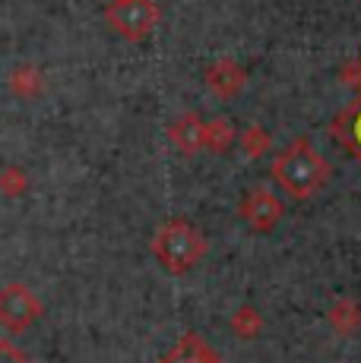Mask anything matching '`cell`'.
Returning a JSON list of instances; mask_svg holds the SVG:
<instances>
[{"mask_svg":"<svg viewBox=\"0 0 361 363\" xmlns=\"http://www.w3.org/2000/svg\"><path fill=\"white\" fill-rule=\"evenodd\" d=\"M158 363H222V357L212 351V345H206V341L200 338L197 332H187L162 354Z\"/></svg>","mask_w":361,"mask_h":363,"instance_id":"cell-8","label":"cell"},{"mask_svg":"<svg viewBox=\"0 0 361 363\" xmlns=\"http://www.w3.org/2000/svg\"><path fill=\"white\" fill-rule=\"evenodd\" d=\"M38 86H41V76H38V69L36 67H19V69H13V92H19V95H36L38 92Z\"/></svg>","mask_w":361,"mask_h":363,"instance_id":"cell-14","label":"cell"},{"mask_svg":"<svg viewBox=\"0 0 361 363\" xmlns=\"http://www.w3.org/2000/svg\"><path fill=\"white\" fill-rule=\"evenodd\" d=\"M266 149H273V136H269V130H263L260 123H251V127L241 133V152H244L247 158H260Z\"/></svg>","mask_w":361,"mask_h":363,"instance_id":"cell-13","label":"cell"},{"mask_svg":"<svg viewBox=\"0 0 361 363\" xmlns=\"http://www.w3.org/2000/svg\"><path fill=\"white\" fill-rule=\"evenodd\" d=\"M152 256L168 275H187L206 256V237L187 218H171L152 237Z\"/></svg>","mask_w":361,"mask_h":363,"instance_id":"cell-2","label":"cell"},{"mask_svg":"<svg viewBox=\"0 0 361 363\" xmlns=\"http://www.w3.org/2000/svg\"><path fill=\"white\" fill-rule=\"evenodd\" d=\"M206 86H210L212 95H219L222 101L235 99L238 92H244L247 86V69L232 57H222L216 60L210 69H206Z\"/></svg>","mask_w":361,"mask_h":363,"instance_id":"cell-6","label":"cell"},{"mask_svg":"<svg viewBox=\"0 0 361 363\" xmlns=\"http://www.w3.org/2000/svg\"><path fill=\"white\" fill-rule=\"evenodd\" d=\"M269 174H273L276 186H279L286 196L311 199L330 184L333 171H330V162L314 149V143L304 139V136H298V139H291L279 155H276Z\"/></svg>","mask_w":361,"mask_h":363,"instance_id":"cell-1","label":"cell"},{"mask_svg":"<svg viewBox=\"0 0 361 363\" xmlns=\"http://www.w3.org/2000/svg\"><path fill=\"white\" fill-rule=\"evenodd\" d=\"M238 212H241V218L247 221L251 231L269 234L282 218V199L276 196L273 190H266V186H254V190L241 199Z\"/></svg>","mask_w":361,"mask_h":363,"instance_id":"cell-5","label":"cell"},{"mask_svg":"<svg viewBox=\"0 0 361 363\" xmlns=\"http://www.w3.org/2000/svg\"><path fill=\"white\" fill-rule=\"evenodd\" d=\"M330 136L336 139V143H343L345 149H349V155H355L361 162V95H358L355 104H349V108L343 111V114L333 117Z\"/></svg>","mask_w":361,"mask_h":363,"instance_id":"cell-9","label":"cell"},{"mask_svg":"<svg viewBox=\"0 0 361 363\" xmlns=\"http://www.w3.org/2000/svg\"><path fill=\"white\" fill-rule=\"evenodd\" d=\"M203 130H206L203 117H200L197 111H187V114H180L171 121L168 139L180 155L190 158V155H197V152H203Z\"/></svg>","mask_w":361,"mask_h":363,"instance_id":"cell-7","label":"cell"},{"mask_svg":"<svg viewBox=\"0 0 361 363\" xmlns=\"http://www.w3.org/2000/svg\"><path fill=\"white\" fill-rule=\"evenodd\" d=\"M228 325H232V332L238 335V338H257V335L263 332V316H260V310H254V306L244 303L232 313Z\"/></svg>","mask_w":361,"mask_h":363,"instance_id":"cell-12","label":"cell"},{"mask_svg":"<svg viewBox=\"0 0 361 363\" xmlns=\"http://www.w3.org/2000/svg\"><path fill=\"white\" fill-rule=\"evenodd\" d=\"M41 300L38 294L29 288V284H6V288H0V325H4L6 332H26L32 329V325L38 323L41 316Z\"/></svg>","mask_w":361,"mask_h":363,"instance_id":"cell-4","label":"cell"},{"mask_svg":"<svg viewBox=\"0 0 361 363\" xmlns=\"http://www.w3.org/2000/svg\"><path fill=\"white\" fill-rule=\"evenodd\" d=\"M235 143V127L228 117H212L206 121V130H203V149L206 152H216V155H225Z\"/></svg>","mask_w":361,"mask_h":363,"instance_id":"cell-11","label":"cell"},{"mask_svg":"<svg viewBox=\"0 0 361 363\" xmlns=\"http://www.w3.org/2000/svg\"><path fill=\"white\" fill-rule=\"evenodd\" d=\"M108 26L121 38L127 41H143L149 38L158 23V6L152 0H111L105 10Z\"/></svg>","mask_w":361,"mask_h":363,"instance_id":"cell-3","label":"cell"},{"mask_svg":"<svg viewBox=\"0 0 361 363\" xmlns=\"http://www.w3.org/2000/svg\"><path fill=\"white\" fill-rule=\"evenodd\" d=\"M0 363H36V360H29L23 351H19L13 341H6V338H0Z\"/></svg>","mask_w":361,"mask_h":363,"instance_id":"cell-16","label":"cell"},{"mask_svg":"<svg viewBox=\"0 0 361 363\" xmlns=\"http://www.w3.org/2000/svg\"><path fill=\"white\" fill-rule=\"evenodd\" d=\"M326 319H330L333 332L339 335H352L361 329V303L355 297H339L333 300L330 313H326Z\"/></svg>","mask_w":361,"mask_h":363,"instance_id":"cell-10","label":"cell"},{"mask_svg":"<svg viewBox=\"0 0 361 363\" xmlns=\"http://www.w3.org/2000/svg\"><path fill=\"white\" fill-rule=\"evenodd\" d=\"M339 82L343 86H349L355 95H361V60H345L343 67H339Z\"/></svg>","mask_w":361,"mask_h":363,"instance_id":"cell-15","label":"cell"}]
</instances>
